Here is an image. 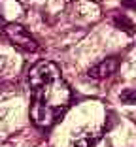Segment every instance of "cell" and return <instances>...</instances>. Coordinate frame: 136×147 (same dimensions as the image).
<instances>
[{
	"label": "cell",
	"mask_w": 136,
	"mask_h": 147,
	"mask_svg": "<svg viewBox=\"0 0 136 147\" xmlns=\"http://www.w3.org/2000/svg\"><path fill=\"white\" fill-rule=\"evenodd\" d=\"M121 4L125 8H136V0H121Z\"/></svg>",
	"instance_id": "7"
},
{
	"label": "cell",
	"mask_w": 136,
	"mask_h": 147,
	"mask_svg": "<svg viewBox=\"0 0 136 147\" xmlns=\"http://www.w3.org/2000/svg\"><path fill=\"white\" fill-rule=\"evenodd\" d=\"M30 119L40 128H49L70 106V87L55 62L42 61L28 72Z\"/></svg>",
	"instance_id": "1"
},
{
	"label": "cell",
	"mask_w": 136,
	"mask_h": 147,
	"mask_svg": "<svg viewBox=\"0 0 136 147\" xmlns=\"http://www.w3.org/2000/svg\"><path fill=\"white\" fill-rule=\"evenodd\" d=\"M117 66H119V62H117L115 57L104 59V61H100L98 64H95L91 70H89V78H93V79H106V78H110L112 74H115Z\"/></svg>",
	"instance_id": "3"
},
{
	"label": "cell",
	"mask_w": 136,
	"mask_h": 147,
	"mask_svg": "<svg viewBox=\"0 0 136 147\" xmlns=\"http://www.w3.org/2000/svg\"><path fill=\"white\" fill-rule=\"evenodd\" d=\"M4 32L15 47L23 49V51H28V53H34L38 49V42L34 40V36H30V32L26 28H23L21 25L9 23V25H6Z\"/></svg>",
	"instance_id": "2"
},
{
	"label": "cell",
	"mask_w": 136,
	"mask_h": 147,
	"mask_svg": "<svg viewBox=\"0 0 136 147\" xmlns=\"http://www.w3.org/2000/svg\"><path fill=\"white\" fill-rule=\"evenodd\" d=\"M121 100L125 104H136V91L134 89H125L121 92Z\"/></svg>",
	"instance_id": "5"
},
{
	"label": "cell",
	"mask_w": 136,
	"mask_h": 147,
	"mask_svg": "<svg viewBox=\"0 0 136 147\" xmlns=\"http://www.w3.org/2000/svg\"><path fill=\"white\" fill-rule=\"evenodd\" d=\"M114 23H115V26H117L119 30H123V32H127V34H134V25H132V21L131 19H127L125 15H121V17H115L114 19Z\"/></svg>",
	"instance_id": "4"
},
{
	"label": "cell",
	"mask_w": 136,
	"mask_h": 147,
	"mask_svg": "<svg viewBox=\"0 0 136 147\" xmlns=\"http://www.w3.org/2000/svg\"><path fill=\"white\" fill-rule=\"evenodd\" d=\"M74 147H91V140L89 138H81L74 143Z\"/></svg>",
	"instance_id": "6"
}]
</instances>
